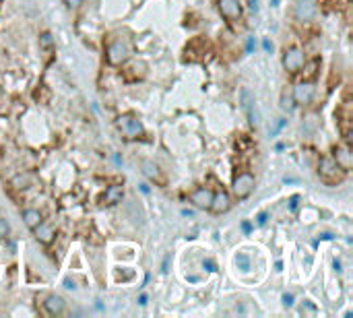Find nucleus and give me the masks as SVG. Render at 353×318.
Listing matches in <instances>:
<instances>
[{"instance_id":"31","label":"nucleus","mask_w":353,"mask_h":318,"mask_svg":"<svg viewBox=\"0 0 353 318\" xmlns=\"http://www.w3.org/2000/svg\"><path fill=\"white\" fill-rule=\"evenodd\" d=\"M277 2H279V0H273V4H277Z\"/></svg>"},{"instance_id":"10","label":"nucleus","mask_w":353,"mask_h":318,"mask_svg":"<svg viewBox=\"0 0 353 318\" xmlns=\"http://www.w3.org/2000/svg\"><path fill=\"white\" fill-rule=\"evenodd\" d=\"M333 153H334V155H333V159L339 163L341 170L349 172V170H351V165H353V155H351V151H349V147H337Z\"/></svg>"},{"instance_id":"14","label":"nucleus","mask_w":353,"mask_h":318,"mask_svg":"<svg viewBox=\"0 0 353 318\" xmlns=\"http://www.w3.org/2000/svg\"><path fill=\"white\" fill-rule=\"evenodd\" d=\"M254 95L250 93V89H242V108L246 110L248 114V118H250V124L252 126H258V116H254L252 114V108H254Z\"/></svg>"},{"instance_id":"13","label":"nucleus","mask_w":353,"mask_h":318,"mask_svg":"<svg viewBox=\"0 0 353 318\" xmlns=\"http://www.w3.org/2000/svg\"><path fill=\"white\" fill-rule=\"evenodd\" d=\"M314 4L310 2V0H299L296 4V19L297 21H310L314 17Z\"/></svg>"},{"instance_id":"17","label":"nucleus","mask_w":353,"mask_h":318,"mask_svg":"<svg viewBox=\"0 0 353 318\" xmlns=\"http://www.w3.org/2000/svg\"><path fill=\"white\" fill-rule=\"evenodd\" d=\"M302 66H304V81H312L316 77V70L320 66V62H318V60H310L308 64H302Z\"/></svg>"},{"instance_id":"16","label":"nucleus","mask_w":353,"mask_h":318,"mask_svg":"<svg viewBox=\"0 0 353 318\" xmlns=\"http://www.w3.org/2000/svg\"><path fill=\"white\" fill-rule=\"evenodd\" d=\"M23 221L27 223V227H36V225H39L44 219H41V213L39 211H36V209H27V211H23Z\"/></svg>"},{"instance_id":"11","label":"nucleus","mask_w":353,"mask_h":318,"mask_svg":"<svg viewBox=\"0 0 353 318\" xmlns=\"http://www.w3.org/2000/svg\"><path fill=\"white\" fill-rule=\"evenodd\" d=\"M44 308H46V312L52 314V316H58V314H62L64 312V308H66V302L60 296L56 294H52L46 298V302H44Z\"/></svg>"},{"instance_id":"19","label":"nucleus","mask_w":353,"mask_h":318,"mask_svg":"<svg viewBox=\"0 0 353 318\" xmlns=\"http://www.w3.org/2000/svg\"><path fill=\"white\" fill-rule=\"evenodd\" d=\"M52 46H54V38H52V33H50V31H44V33L39 35V48L50 50Z\"/></svg>"},{"instance_id":"25","label":"nucleus","mask_w":353,"mask_h":318,"mask_svg":"<svg viewBox=\"0 0 353 318\" xmlns=\"http://www.w3.org/2000/svg\"><path fill=\"white\" fill-rule=\"evenodd\" d=\"M291 304H294V296H291V294H285V296H283V306L289 308Z\"/></svg>"},{"instance_id":"27","label":"nucleus","mask_w":353,"mask_h":318,"mask_svg":"<svg viewBox=\"0 0 353 318\" xmlns=\"http://www.w3.org/2000/svg\"><path fill=\"white\" fill-rule=\"evenodd\" d=\"M297 200H299V197H291V200H289V209H291V211H296Z\"/></svg>"},{"instance_id":"21","label":"nucleus","mask_w":353,"mask_h":318,"mask_svg":"<svg viewBox=\"0 0 353 318\" xmlns=\"http://www.w3.org/2000/svg\"><path fill=\"white\" fill-rule=\"evenodd\" d=\"M294 105H296L294 97L287 95V93H283V97H281V108H283V110H287V112H291V110H294Z\"/></svg>"},{"instance_id":"1","label":"nucleus","mask_w":353,"mask_h":318,"mask_svg":"<svg viewBox=\"0 0 353 318\" xmlns=\"http://www.w3.org/2000/svg\"><path fill=\"white\" fill-rule=\"evenodd\" d=\"M345 170H341L339 163L334 161L333 157H322L320 161H318V176H320V180L324 184H329V186H334V184L343 182L345 178Z\"/></svg>"},{"instance_id":"12","label":"nucleus","mask_w":353,"mask_h":318,"mask_svg":"<svg viewBox=\"0 0 353 318\" xmlns=\"http://www.w3.org/2000/svg\"><path fill=\"white\" fill-rule=\"evenodd\" d=\"M33 234H36L37 242H41V244H50L52 240H54V236H56V229L52 227L50 223H44V221H41L39 225L33 227Z\"/></svg>"},{"instance_id":"20","label":"nucleus","mask_w":353,"mask_h":318,"mask_svg":"<svg viewBox=\"0 0 353 318\" xmlns=\"http://www.w3.org/2000/svg\"><path fill=\"white\" fill-rule=\"evenodd\" d=\"M29 182H31L29 176H15V178H13V186L21 190V188H27Z\"/></svg>"},{"instance_id":"3","label":"nucleus","mask_w":353,"mask_h":318,"mask_svg":"<svg viewBox=\"0 0 353 318\" xmlns=\"http://www.w3.org/2000/svg\"><path fill=\"white\" fill-rule=\"evenodd\" d=\"M128 56H130V48L126 46L124 41H114V43H110V48H108V62L110 64H114V66H122Z\"/></svg>"},{"instance_id":"5","label":"nucleus","mask_w":353,"mask_h":318,"mask_svg":"<svg viewBox=\"0 0 353 318\" xmlns=\"http://www.w3.org/2000/svg\"><path fill=\"white\" fill-rule=\"evenodd\" d=\"M291 97H294L296 103H310V101H312V97H314V87H312V83H310V81L297 83L294 87V93H291Z\"/></svg>"},{"instance_id":"7","label":"nucleus","mask_w":353,"mask_h":318,"mask_svg":"<svg viewBox=\"0 0 353 318\" xmlns=\"http://www.w3.org/2000/svg\"><path fill=\"white\" fill-rule=\"evenodd\" d=\"M190 200H192L194 207H199V209H209V207H211V200H213V190H211V188H204V186L196 188V190L192 192Z\"/></svg>"},{"instance_id":"28","label":"nucleus","mask_w":353,"mask_h":318,"mask_svg":"<svg viewBox=\"0 0 353 318\" xmlns=\"http://www.w3.org/2000/svg\"><path fill=\"white\" fill-rule=\"evenodd\" d=\"M256 221H258V225H264V223H266V213H260V215H258Z\"/></svg>"},{"instance_id":"8","label":"nucleus","mask_w":353,"mask_h":318,"mask_svg":"<svg viewBox=\"0 0 353 318\" xmlns=\"http://www.w3.org/2000/svg\"><path fill=\"white\" fill-rule=\"evenodd\" d=\"M231 200H229V194L225 190H219V192H213V200H211V211L213 213H225L229 209Z\"/></svg>"},{"instance_id":"29","label":"nucleus","mask_w":353,"mask_h":318,"mask_svg":"<svg viewBox=\"0 0 353 318\" xmlns=\"http://www.w3.org/2000/svg\"><path fill=\"white\" fill-rule=\"evenodd\" d=\"M139 304H141V306H145V304H147V296H145V294L139 298Z\"/></svg>"},{"instance_id":"26","label":"nucleus","mask_w":353,"mask_h":318,"mask_svg":"<svg viewBox=\"0 0 353 318\" xmlns=\"http://www.w3.org/2000/svg\"><path fill=\"white\" fill-rule=\"evenodd\" d=\"M203 267H204L206 271H211V273H213V271H217V267H215V262H213V260H204V262H203Z\"/></svg>"},{"instance_id":"18","label":"nucleus","mask_w":353,"mask_h":318,"mask_svg":"<svg viewBox=\"0 0 353 318\" xmlns=\"http://www.w3.org/2000/svg\"><path fill=\"white\" fill-rule=\"evenodd\" d=\"M143 172H145V176H147V178H151V180H159V167L155 165L153 161H145L143 163Z\"/></svg>"},{"instance_id":"24","label":"nucleus","mask_w":353,"mask_h":318,"mask_svg":"<svg viewBox=\"0 0 353 318\" xmlns=\"http://www.w3.org/2000/svg\"><path fill=\"white\" fill-rule=\"evenodd\" d=\"M64 4H66L68 8H79V6L83 4V0H64Z\"/></svg>"},{"instance_id":"2","label":"nucleus","mask_w":353,"mask_h":318,"mask_svg":"<svg viewBox=\"0 0 353 318\" xmlns=\"http://www.w3.org/2000/svg\"><path fill=\"white\" fill-rule=\"evenodd\" d=\"M231 190H234L236 199H246L250 197V192L254 190V176L248 174V172H242L238 174L234 182H231Z\"/></svg>"},{"instance_id":"15","label":"nucleus","mask_w":353,"mask_h":318,"mask_svg":"<svg viewBox=\"0 0 353 318\" xmlns=\"http://www.w3.org/2000/svg\"><path fill=\"white\" fill-rule=\"evenodd\" d=\"M122 199H124L122 186H108L106 188V194H103V200H106V205H118V202H122Z\"/></svg>"},{"instance_id":"4","label":"nucleus","mask_w":353,"mask_h":318,"mask_svg":"<svg viewBox=\"0 0 353 318\" xmlns=\"http://www.w3.org/2000/svg\"><path fill=\"white\" fill-rule=\"evenodd\" d=\"M304 64V54L299 48H289L283 54V66H285L287 73H299Z\"/></svg>"},{"instance_id":"9","label":"nucleus","mask_w":353,"mask_h":318,"mask_svg":"<svg viewBox=\"0 0 353 318\" xmlns=\"http://www.w3.org/2000/svg\"><path fill=\"white\" fill-rule=\"evenodd\" d=\"M118 124L122 126V130L126 132V137L128 139H136L143 132V126H141V122L139 120H134V118H130V116H122L118 120Z\"/></svg>"},{"instance_id":"23","label":"nucleus","mask_w":353,"mask_h":318,"mask_svg":"<svg viewBox=\"0 0 353 318\" xmlns=\"http://www.w3.org/2000/svg\"><path fill=\"white\" fill-rule=\"evenodd\" d=\"M8 234H11V225H8L6 219H0V240H2V238H6Z\"/></svg>"},{"instance_id":"22","label":"nucleus","mask_w":353,"mask_h":318,"mask_svg":"<svg viewBox=\"0 0 353 318\" xmlns=\"http://www.w3.org/2000/svg\"><path fill=\"white\" fill-rule=\"evenodd\" d=\"M236 264H238V267L242 269V271H248V269H250V258H248L246 254H238V256H236Z\"/></svg>"},{"instance_id":"6","label":"nucleus","mask_w":353,"mask_h":318,"mask_svg":"<svg viewBox=\"0 0 353 318\" xmlns=\"http://www.w3.org/2000/svg\"><path fill=\"white\" fill-rule=\"evenodd\" d=\"M217 6H219V13L229 21L242 17V4H240L238 0H219Z\"/></svg>"},{"instance_id":"30","label":"nucleus","mask_w":353,"mask_h":318,"mask_svg":"<svg viewBox=\"0 0 353 318\" xmlns=\"http://www.w3.org/2000/svg\"><path fill=\"white\" fill-rule=\"evenodd\" d=\"M250 6H252V8H256V0H250Z\"/></svg>"}]
</instances>
